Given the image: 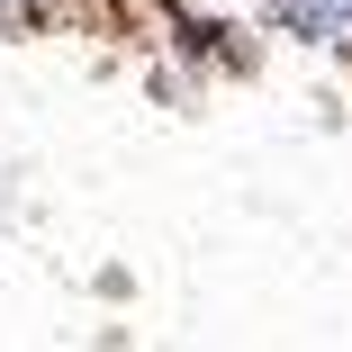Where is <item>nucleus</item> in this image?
Here are the masks:
<instances>
[{
    "mask_svg": "<svg viewBox=\"0 0 352 352\" xmlns=\"http://www.w3.org/2000/svg\"><path fill=\"white\" fill-rule=\"evenodd\" d=\"M271 28H289L307 45H352V0H262Z\"/></svg>",
    "mask_w": 352,
    "mask_h": 352,
    "instance_id": "nucleus-1",
    "label": "nucleus"
}]
</instances>
